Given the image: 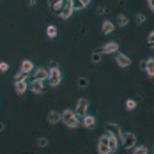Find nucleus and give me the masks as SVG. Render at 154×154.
I'll list each match as a JSON object with an SVG mask.
<instances>
[{"label": "nucleus", "mask_w": 154, "mask_h": 154, "mask_svg": "<svg viewBox=\"0 0 154 154\" xmlns=\"http://www.w3.org/2000/svg\"><path fill=\"white\" fill-rule=\"evenodd\" d=\"M60 121L64 122L66 128H69V129H76L78 126H80V117L76 115V112L75 110H64L60 113Z\"/></svg>", "instance_id": "nucleus-1"}, {"label": "nucleus", "mask_w": 154, "mask_h": 154, "mask_svg": "<svg viewBox=\"0 0 154 154\" xmlns=\"http://www.w3.org/2000/svg\"><path fill=\"white\" fill-rule=\"evenodd\" d=\"M48 87H59L62 82V73L59 67H51V69H48Z\"/></svg>", "instance_id": "nucleus-2"}, {"label": "nucleus", "mask_w": 154, "mask_h": 154, "mask_svg": "<svg viewBox=\"0 0 154 154\" xmlns=\"http://www.w3.org/2000/svg\"><path fill=\"white\" fill-rule=\"evenodd\" d=\"M121 140H122V145L126 151H131L137 145V135L135 133H122Z\"/></svg>", "instance_id": "nucleus-3"}, {"label": "nucleus", "mask_w": 154, "mask_h": 154, "mask_svg": "<svg viewBox=\"0 0 154 154\" xmlns=\"http://www.w3.org/2000/svg\"><path fill=\"white\" fill-rule=\"evenodd\" d=\"M75 13V7H73V0H64V4H62V9L59 16H60L62 20H67V18H71V14Z\"/></svg>", "instance_id": "nucleus-4"}, {"label": "nucleus", "mask_w": 154, "mask_h": 154, "mask_svg": "<svg viewBox=\"0 0 154 154\" xmlns=\"http://www.w3.org/2000/svg\"><path fill=\"white\" fill-rule=\"evenodd\" d=\"M87 110H89V101L85 99V97H80L76 103V108H75V112H76L78 117H83L85 113H87Z\"/></svg>", "instance_id": "nucleus-5"}, {"label": "nucleus", "mask_w": 154, "mask_h": 154, "mask_svg": "<svg viewBox=\"0 0 154 154\" xmlns=\"http://www.w3.org/2000/svg\"><path fill=\"white\" fill-rule=\"evenodd\" d=\"M29 89H30L34 94H43L45 91H46L45 80H32V83L29 85Z\"/></svg>", "instance_id": "nucleus-6"}, {"label": "nucleus", "mask_w": 154, "mask_h": 154, "mask_svg": "<svg viewBox=\"0 0 154 154\" xmlns=\"http://www.w3.org/2000/svg\"><path fill=\"white\" fill-rule=\"evenodd\" d=\"M97 154H110V147H108V133H105L99 142H97Z\"/></svg>", "instance_id": "nucleus-7"}, {"label": "nucleus", "mask_w": 154, "mask_h": 154, "mask_svg": "<svg viewBox=\"0 0 154 154\" xmlns=\"http://www.w3.org/2000/svg\"><path fill=\"white\" fill-rule=\"evenodd\" d=\"M115 62H117L119 67H129V66H131V59H129L126 53H121V51L115 53Z\"/></svg>", "instance_id": "nucleus-8"}, {"label": "nucleus", "mask_w": 154, "mask_h": 154, "mask_svg": "<svg viewBox=\"0 0 154 154\" xmlns=\"http://www.w3.org/2000/svg\"><path fill=\"white\" fill-rule=\"evenodd\" d=\"M99 51H101L103 55H106V53H117V51H119V43L110 41V43H106V45H103V46L99 48Z\"/></svg>", "instance_id": "nucleus-9"}, {"label": "nucleus", "mask_w": 154, "mask_h": 154, "mask_svg": "<svg viewBox=\"0 0 154 154\" xmlns=\"http://www.w3.org/2000/svg\"><path fill=\"white\" fill-rule=\"evenodd\" d=\"M82 126H83L85 129H92L94 126H96V117H94V115H87V113H85V115L82 117Z\"/></svg>", "instance_id": "nucleus-10"}, {"label": "nucleus", "mask_w": 154, "mask_h": 154, "mask_svg": "<svg viewBox=\"0 0 154 154\" xmlns=\"http://www.w3.org/2000/svg\"><path fill=\"white\" fill-rule=\"evenodd\" d=\"M29 91V82H14V92L18 96H23V94Z\"/></svg>", "instance_id": "nucleus-11"}, {"label": "nucleus", "mask_w": 154, "mask_h": 154, "mask_svg": "<svg viewBox=\"0 0 154 154\" xmlns=\"http://www.w3.org/2000/svg\"><path fill=\"white\" fill-rule=\"evenodd\" d=\"M106 129H108V133H112V135H115L117 138H121V137H122V129H121V126H119V124L106 122Z\"/></svg>", "instance_id": "nucleus-12"}, {"label": "nucleus", "mask_w": 154, "mask_h": 154, "mask_svg": "<svg viewBox=\"0 0 154 154\" xmlns=\"http://www.w3.org/2000/svg\"><path fill=\"white\" fill-rule=\"evenodd\" d=\"M62 4H64V0H48V7H50V11H51V13H55V14H59V13H60Z\"/></svg>", "instance_id": "nucleus-13"}, {"label": "nucleus", "mask_w": 154, "mask_h": 154, "mask_svg": "<svg viewBox=\"0 0 154 154\" xmlns=\"http://www.w3.org/2000/svg\"><path fill=\"white\" fill-rule=\"evenodd\" d=\"M142 66H143V71L147 73V76L154 78V59H147Z\"/></svg>", "instance_id": "nucleus-14"}, {"label": "nucleus", "mask_w": 154, "mask_h": 154, "mask_svg": "<svg viewBox=\"0 0 154 154\" xmlns=\"http://www.w3.org/2000/svg\"><path fill=\"white\" fill-rule=\"evenodd\" d=\"M108 147H110V152H115L119 149V138L112 133H108Z\"/></svg>", "instance_id": "nucleus-15"}, {"label": "nucleus", "mask_w": 154, "mask_h": 154, "mask_svg": "<svg viewBox=\"0 0 154 154\" xmlns=\"http://www.w3.org/2000/svg\"><path fill=\"white\" fill-rule=\"evenodd\" d=\"M32 73H34V80H46L48 78V69H45V67H37Z\"/></svg>", "instance_id": "nucleus-16"}, {"label": "nucleus", "mask_w": 154, "mask_h": 154, "mask_svg": "<svg viewBox=\"0 0 154 154\" xmlns=\"http://www.w3.org/2000/svg\"><path fill=\"white\" fill-rule=\"evenodd\" d=\"M48 122L50 124H59L60 122V113L57 110H50L48 112Z\"/></svg>", "instance_id": "nucleus-17"}, {"label": "nucleus", "mask_w": 154, "mask_h": 154, "mask_svg": "<svg viewBox=\"0 0 154 154\" xmlns=\"http://www.w3.org/2000/svg\"><path fill=\"white\" fill-rule=\"evenodd\" d=\"M101 30H103V34H105V35L112 34V32L115 30V25H113V21H110V20H105V21H103V27H101Z\"/></svg>", "instance_id": "nucleus-18"}, {"label": "nucleus", "mask_w": 154, "mask_h": 154, "mask_svg": "<svg viewBox=\"0 0 154 154\" xmlns=\"http://www.w3.org/2000/svg\"><path fill=\"white\" fill-rule=\"evenodd\" d=\"M20 71H25V73H29V75H30L32 71H34V62H32V60H23V62H21Z\"/></svg>", "instance_id": "nucleus-19"}, {"label": "nucleus", "mask_w": 154, "mask_h": 154, "mask_svg": "<svg viewBox=\"0 0 154 154\" xmlns=\"http://www.w3.org/2000/svg\"><path fill=\"white\" fill-rule=\"evenodd\" d=\"M101 59H103V53H101L99 50L92 51V55H91V62H92V64H97V62H101Z\"/></svg>", "instance_id": "nucleus-20"}, {"label": "nucleus", "mask_w": 154, "mask_h": 154, "mask_svg": "<svg viewBox=\"0 0 154 154\" xmlns=\"http://www.w3.org/2000/svg\"><path fill=\"white\" fill-rule=\"evenodd\" d=\"M128 23H129V18H128L126 14H119L117 16V25H119V27H126Z\"/></svg>", "instance_id": "nucleus-21"}, {"label": "nucleus", "mask_w": 154, "mask_h": 154, "mask_svg": "<svg viewBox=\"0 0 154 154\" xmlns=\"http://www.w3.org/2000/svg\"><path fill=\"white\" fill-rule=\"evenodd\" d=\"M46 35L50 37V39L57 37V27H55V25H48L46 27Z\"/></svg>", "instance_id": "nucleus-22"}, {"label": "nucleus", "mask_w": 154, "mask_h": 154, "mask_svg": "<svg viewBox=\"0 0 154 154\" xmlns=\"http://www.w3.org/2000/svg\"><path fill=\"white\" fill-rule=\"evenodd\" d=\"M133 154H149V149L145 145H135L133 147Z\"/></svg>", "instance_id": "nucleus-23"}, {"label": "nucleus", "mask_w": 154, "mask_h": 154, "mask_svg": "<svg viewBox=\"0 0 154 154\" xmlns=\"http://www.w3.org/2000/svg\"><path fill=\"white\" fill-rule=\"evenodd\" d=\"M27 78H29V73H25V71H20V73L14 76V80H13V82H25Z\"/></svg>", "instance_id": "nucleus-24"}, {"label": "nucleus", "mask_w": 154, "mask_h": 154, "mask_svg": "<svg viewBox=\"0 0 154 154\" xmlns=\"http://www.w3.org/2000/svg\"><path fill=\"white\" fill-rule=\"evenodd\" d=\"M135 108H137L135 99H126V110H135Z\"/></svg>", "instance_id": "nucleus-25"}, {"label": "nucleus", "mask_w": 154, "mask_h": 154, "mask_svg": "<svg viewBox=\"0 0 154 154\" xmlns=\"http://www.w3.org/2000/svg\"><path fill=\"white\" fill-rule=\"evenodd\" d=\"M37 147H48V138H45V137H39L37 138Z\"/></svg>", "instance_id": "nucleus-26"}, {"label": "nucleus", "mask_w": 154, "mask_h": 154, "mask_svg": "<svg viewBox=\"0 0 154 154\" xmlns=\"http://www.w3.org/2000/svg\"><path fill=\"white\" fill-rule=\"evenodd\" d=\"M87 85H89V80L87 78H83V76L78 78V87H87Z\"/></svg>", "instance_id": "nucleus-27"}, {"label": "nucleus", "mask_w": 154, "mask_h": 154, "mask_svg": "<svg viewBox=\"0 0 154 154\" xmlns=\"http://www.w3.org/2000/svg\"><path fill=\"white\" fill-rule=\"evenodd\" d=\"M73 7H75V11H76V9H83L85 5H83L80 0H73Z\"/></svg>", "instance_id": "nucleus-28"}, {"label": "nucleus", "mask_w": 154, "mask_h": 154, "mask_svg": "<svg viewBox=\"0 0 154 154\" xmlns=\"http://www.w3.org/2000/svg\"><path fill=\"white\" fill-rule=\"evenodd\" d=\"M143 21H145V14H142V13L137 14V25H142Z\"/></svg>", "instance_id": "nucleus-29"}, {"label": "nucleus", "mask_w": 154, "mask_h": 154, "mask_svg": "<svg viewBox=\"0 0 154 154\" xmlns=\"http://www.w3.org/2000/svg\"><path fill=\"white\" fill-rule=\"evenodd\" d=\"M9 69V64L7 62H0V73H5Z\"/></svg>", "instance_id": "nucleus-30"}, {"label": "nucleus", "mask_w": 154, "mask_h": 154, "mask_svg": "<svg viewBox=\"0 0 154 154\" xmlns=\"http://www.w3.org/2000/svg\"><path fill=\"white\" fill-rule=\"evenodd\" d=\"M152 43H154V30H152V32H149V35H147V45L151 46Z\"/></svg>", "instance_id": "nucleus-31"}, {"label": "nucleus", "mask_w": 154, "mask_h": 154, "mask_svg": "<svg viewBox=\"0 0 154 154\" xmlns=\"http://www.w3.org/2000/svg\"><path fill=\"white\" fill-rule=\"evenodd\" d=\"M149 7H151V11L154 13V0H149Z\"/></svg>", "instance_id": "nucleus-32"}, {"label": "nucleus", "mask_w": 154, "mask_h": 154, "mask_svg": "<svg viewBox=\"0 0 154 154\" xmlns=\"http://www.w3.org/2000/svg\"><path fill=\"white\" fill-rule=\"evenodd\" d=\"M35 4H37V0H29V5H30V7H34Z\"/></svg>", "instance_id": "nucleus-33"}, {"label": "nucleus", "mask_w": 154, "mask_h": 154, "mask_svg": "<svg viewBox=\"0 0 154 154\" xmlns=\"http://www.w3.org/2000/svg\"><path fill=\"white\" fill-rule=\"evenodd\" d=\"M80 2H82L83 5H89V4H91V0H80Z\"/></svg>", "instance_id": "nucleus-34"}, {"label": "nucleus", "mask_w": 154, "mask_h": 154, "mask_svg": "<svg viewBox=\"0 0 154 154\" xmlns=\"http://www.w3.org/2000/svg\"><path fill=\"white\" fill-rule=\"evenodd\" d=\"M0 131H4V124L0 122Z\"/></svg>", "instance_id": "nucleus-35"}, {"label": "nucleus", "mask_w": 154, "mask_h": 154, "mask_svg": "<svg viewBox=\"0 0 154 154\" xmlns=\"http://www.w3.org/2000/svg\"><path fill=\"white\" fill-rule=\"evenodd\" d=\"M151 151H152V154H154V145H152V149H151Z\"/></svg>", "instance_id": "nucleus-36"}, {"label": "nucleus", "mask_w": 154, "mask_h": 154, "mask_svg": "<svg viewBox=\"0 0 154 154\" xmlns=\"http://www.w3.org/2000/svg\"><path fill=\"white\" fill-rule=\"evenodd\" d=\"M151 48H154V43H152V45H151Z\"/></svg>", "instance_id": "nucleus-37"}]
</instances>
